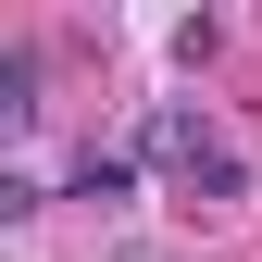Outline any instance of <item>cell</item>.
I'll use <instances>...</instances> for the list:
<instances>
[{"instance_id":"6da1fadb","label":"cell","mask_w":262,"mask_h":262,"mask_svg":"<svg viewBox=\"0 0 262 262\" xmlns=\"http://www.w3.org/2000/svg\"><path fill=\"white\" fill-rule=\"evenodd\" d=\"M138 150H150V162H162V175H175V187H187V175H200V162L225 150V138H212V125H200V113H187V100H162V113H150V138H138Z\"/></svg>"},{"instance_id":"7a4b0ae2","label":"cell","mask_w":262,"mask_h":262,"mask_svg":"<svg viewBox=\"0 0 262 262\" xmlns=\"http://www.w3.org/2000/svg\"><path fill=\"white\" fill-rule=\"evenodd\" d=\"M62 200H100V212H113V200H138V162H125V150H88L75 175H62Z\"/></svg>"},{"instance_id":"3957f363","label":"cell","mask_w":262,"mask_h":262,"mask_svg":"<svg viewBox=\"0 0 262 262\" xmlns=\"http://www.w3.org/2000/svg\"><path fill=\"white\" fill-rule=\"evenodd\" d=\"M25 113H38V62H25V50H0V125H25Z\"/></svg>"}]
</instances>
